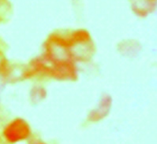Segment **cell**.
Segmentation results:
<instances>
[{
	"label": "cell",
	"instance_id": "obj_1",
	"mask_svg": "<svg viewBox=\"0 0 157 144\" xmlns=\"http://www.w3.org/2000/svg\"><path fill=\"white\" fill-rule=\"evenodd\" d=\"M29 127L21 122H14L6 128L5 137L8 142H14L23 140L29 136Z\"/></svg>",
	"mask_w": 157,
	"mask_h": 144
},
{
	"label": "cell",
	"instance_id": "obj_2",
	"mask_svg": "<svg viewBox=\"0 0 157 144\" xmlns=\"http://www.w3.org/2000/svg\"><path fill=\"white\" fill-rule=\"evenodd\" d=\"M30 144H44V142H41V141L35 140V141H33V142H30Z\"/></svg>",
	"mask_w": 157,
	"mask_h": 144
}]
</instances>
